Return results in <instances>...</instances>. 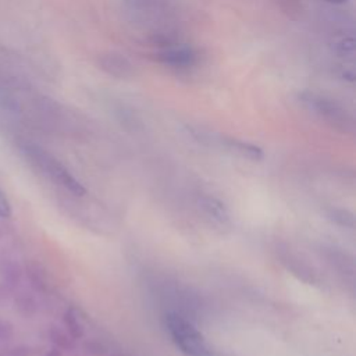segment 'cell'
<instances>
[{
  "label": "cell",
  "mask_w": 356,
  "mask_h": 356,
  "mask_svg": "<svg viewBox=\"0 0 356 356\" xmlns=\"http://www.w3.org/2000/svg\"><path fill=\"white\" fill-rule=\"evenodd\" d=\"M164 325L174 345L185 356H214L203 335L185 317L168 313L164 317Z\"/></svg>",
  "instance_id": "cell-1"
},
{
  "label": "cell",
  "mask_w": 356,
  "mask_h": 356,
  "mask_svg": "<svg viewBox=\"0 0 356 356\" xmlns=\"http://www.w3.org/2000/svg\"><path fill=\"white\" fill-rule=\"evenodd\" d=\"M99 64L104 72L115 78H127L131 76L134 72L132 63L118 53H108L102 56Z\"/></svg>",
  "instance_id": "cell-5"
},
{
  "label": "cell",
  "mask_w": 356,
  "mask_h": 356,
  "mask_svg": "<svg viewBox=\"0 0 356 356\" xmlns=\"http://www.w3.org/2000/svg\"><path fill=\"white\" fill-rule=\"evenodd\" d=\"M157 60L163 64L172 65L177 68H185L191 67L196 61V53L193 49L186 46H172L163 49L157 53Z\"/></svg>",
  "instance_id": "cell-4"
},
{
  "label": "cell",
  "mask_w": 356,
  "mask_h": 356,
  "mask_svg": "<svg viewBox=\"0 0 356 356\" xmlns=\"http://www.w3.org/2000/svg\"><path fill=\"white\" fill-rule=\"evenodd\" d=\"M32 159L35 160V163H38V165L58 185L64 186L67 191H70L71 193L81 196L82 193H85V189L82 188V185L79 184V181H76L72 174L58 161L56 160L51 154L43 152L42 149L33 147L29 150Z\"/></svg>",
  "instance_id": "cell-3"
},
{
  "label": "cell",
  "mask_w": 356,
  "mask_h": 356,
  "mask_svg": "<svg viewBox=\"0 0 356 356\" xmlns=\"http://www.w3.org/2000/svg\"><path fill=\"white\" fill-rule=\"evenodd\" d=\"M11 216V206H10V202L8 199L6 197L4 192L0 189V217H10Z\"/></svg>",
  "instance_id": "cell-6"
},
{
  "label": "cell",
  "mask_w": 356,
  "mask_h": 356,
  "mask_svg": "<svg viewBox=\"0 0 356 356\" xmlns=\"http://www.w3.org/2000/svg\"><path fill=\"white\" fill-rule=\"evenodd\" d=\"M328 4H335V6H341V4H345L348 0H323Z\"/></svg>",
  "instance_id": "cell-7"
},
{
  "label": "cell",
  "mask_w": 356,
  "mask_h": 356,
  "mask_svg": "<svg viewBox=\"0 0 356 356\" xmlns=\"http://www.w3.org/2000/svg\"><path fill=\"white\" fill-rule=\"evenodd\" d=\"M299 100L312 113L335 127L346 129L353 124L350 114L334 99L316 92H303L299 95Z\"/></svg>",
  "instance_id": "cell-2"
}]
</instances>
